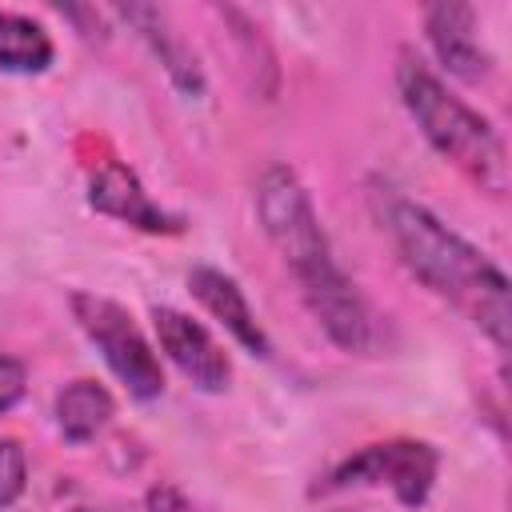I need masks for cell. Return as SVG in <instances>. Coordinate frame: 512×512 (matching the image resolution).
I'll use <instances>...</instances> for the list:
<instances>
[{"label": "cell", "mask_w": 512, "mask_h": 512, "mask_svg": "<svg viewBox=\"0 0 512 512\" xmlns=\"http://www.w3.org/2000/svg\"><path fill=\"white\" fill-rule=\"evenodd\" d=\"M112 412H116V404H112L108 388H100L96 380H72L56 400V424H60L64 440H72V444L92 440L112 420Z\"/></svg>", "instance_id": "12"}, {"label": "cell", "mask_w": 512, "mask_h": 512, "mask_svg": "<svg viewBox=\"0 0 512 512\" xmlns=\"http://www.w3.org/2000/svg\"><path fill=\"white\" fill-rule=\"evenodd\" d=\"M88 200L96 212L112 216V220H124L132 228H144V232H180L184 220L164 212L160 204H152V196L140 188L136 172L124 168L120 160H104L88 184Z\"/></svg>", "instance_id": "8"}, {"label": "cell", "mask_w": 512, "mask_h": 512, "mask_svg": "<svg viewBox=\"0 0 512 512\" xmlns=\"http://www.w3.org/2000/svg\"><path fill=\"white\" fill-rule=\"evenodd\" d=\"M188 288H192V296H196L248 352L272 356V344H268L264 328L256 324V316H252V308H248V300H244V292H240V284H236L232 276H224L220 268L196 264V268L188 272Z\"/></svg>", "instance_id": "10"}, {"label": "cell", "mask_w": 512, "mask_h": 512, "mask_svg": "<svg viewBox=\"0 0 512 512\" xmlns=\"http://www.w3.org/2000/svg\"><path fill=\"white\" fill-rule=\"evenodd\" d=\"M156 320V336H160V348L168 352V360L204 392H224L228 388V376H232V364L228 356L220 352V344L208 336L204 324H196L192 316L176 312V308H156L152 312Z\"/></svg>", "instance_id": "7"}, {"label": "cell", "mask_w": 512, "mask_h": 512, "mask_svg": "<svg viewBox=\"0 0 512 512\" xmlns=\"http://www.w3.org/2000/svg\"><path fill=\"white\" fill-rule=\"evenodd\" d=\"M148 508H152V512H184V500H180L176 492H168V488H156V492L148 496Z\"/></svg>", "instance_id": "16"}, {"label": "cell", "mask_w": 512, "mask_h": 512, "mask_svg": "<svg viewBox=\"0 0 512 512\" xmlns=\"http://www.w3.org/2000/svg\"><path fill=\"white\" fill-rule=\"evenodd\" d=\"M428 40L452 76H460L468 84L488 76V52L476 40V12L468 4H456V0L432 4L428 8Z\"/></svg>", "instance_id": "9"}, {"label": "cell", "mask_w": 512, "mask_h": 512, "mask_svg": "<svg viewBox=\"0 0 512 512\" xmlns=\"http://www.w3.org/2000/svg\"><path fill=\"white\" fill-rule=\"evenodd\" d=\"M24 384H28L24 364L16 356H0V412H8L12 404H20Z\"/></svg>", "instance_id": "15"}, {"label": "cell", "mask_w": 512, "mask_h": 512, "mask_svg": "<svg viewBox=\"0 0 512 512\" xmlns=\"http://www.w3.org/2000/svg\"><path fill=\"white\" fill-rule=\"evenodd\" d=\"M120 16L128 24H136V32L152 44V52L160 56V64L168 68L172 84L184 92V96H204V76H200V64L192 56V48L180 40V32L168 24V16L152 4H124Z\"/></svg>", "instance_id": "11"}, {"label": "cell", "mask_w": 512, "mask_h": 512, "mask_svg": "<svg viewBox=\"0 0 512 512\" xmlns=\"http://www.w3.org/2000/svg\"><path fill=\"white\" fill-rule=\"evenodd\" d=\"M388 232L404 256V264L444 300H452L476 328L492 336V344L504 352L512 332V304H508V280L504 272L480 256L468 240H460L448 224H440L428 208L412 200H392L388 208Z\"/></svg>", "instance_id": "1"}, {"label": "cell", "mask_w": 512, "mask_h": 512, "mask_svg": "<svg viewBox=\"0 0 512 512\" xmlns=\"http://www.w3.org/2000/svg\"><path fill=\"white\" fill-rule=\"evenodd\" d=\"M52 64V40L40 24L0 12V72H44Z\"/></svg>", "instance_id": "13"}, {"label": "cell", "mask_w": 512, "mask_h": 512, "mask_svg": "<svg viewBox=\"0 0 512 512\" xmlns=\"http://www.w3.org/2000/svg\"><path fill=\"white\" fill-rule=\"evenodd\" d=\"M24 480H28L24 448H20L16 440H0V512H4L12 500H20Z\"/></svg>", "instance_id": "14"}, {"label": "cell", "mask_w": 512, "mask_h": 512, "mask_svg": "<svg viewBox=\"0 0 512 512\" xmlns=\"http://www.w3.org/2000/svg\"><path fill=\"white\" fill-rule=\"evenodd\" d=\"M312 316L324 324V332L344 348V352H364L368 340H372V316H368V304L364 296L356 292V284L336 268L332 252L328 256H316L308 260L304 268L292 272Z\"/></svg>", "instance_id": "6"}, {"label": "cell", "mask_w": 512, "mask_h": 512, "mask_svg": "<svg viewBox=\"0 0 512 512\" xmlns=\"http://www.w3.org/2000/svg\"><path fill=\"white\" fill-rule=\"evenodd\" d=\"M72 312L80 320V328L96 340V348L104 352L108 368L120 376V384L136 396V400H152L164 392V372L156 352L148 348V340L140 336V328L132 324V316L104 296L92 292H76L72 296Z\"/></svg>", "instance_id": "3"}, {"label": "cell", "mask_w": 512, "mask_h": 512, "mask_svg": "<svg viewBox=\"0 0 512 512\" xmlns=\"http://www.w3.org/2000/svg\"><path fill=\"white\" fill-rule=\"evenodd\" d=\"M436 468H440V456H436L432 444H424V440H388V444H372V448H360L356 456H348L328 476V488L388 484L400 504L420 508L432 492Z\"/></svg>", "instance_id": "4"}, {"label": "cell", "mask_w": 512, "mask_h": 512, "mask_svg": "<svg viewBox=\"0 0 512 512\" xmlns=\"http://www.w3.org/2000/svg\"><path fill=\"white\" fill-rule=\"evenodd\" d=\"M256 208H260V220H264L268 240L280 248V256H284L288 268H300L312 256H324L328 252V240H324V232L316 224V212L308 204V192L300 188V180L292 176V168L276 164V168L264 172L260 192H256Z\"/></svg>", "instance_id": "5"}, {"label": "cell", "mask_w": 512, "mask_h": 512, "mask_svg": "<svg viewBox=\"0 0 512 512\" xmlns=\"http://www.w3.org/2000/svg\"><path fill=\"white\" fill-rule=\"evenodd\" d=\"M396 84L404 96V108L428 136V144L452 160L460 172H468L484 192L504 196L508 192V156L492 124L472 112L464 100H456L412 52H400Z\"/></svg>", "instance_id": "2"}]
</instances>
